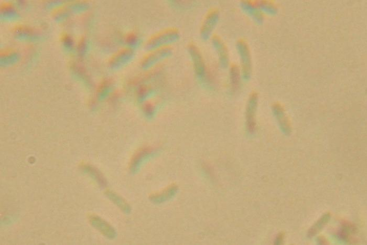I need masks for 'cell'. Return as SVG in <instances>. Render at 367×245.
<instances>
[{
    "label": "cell",
    "instance_id": "obj_1",
    "mask_svg": "<svg viewBox=\"0 0 367 245\" xmlns=\"http://www.w3.org/2000/svg\"><path fill=\"white\" fill-rule=\"evenodd\" d=\"M180 39V33L177 29H168L152 36L146 42L145 48L153 51L168 47L177 42Z\"/></svg>",
    "mask_w": 367,
    "mask_h": 245
},
{
    "label": "cell",
    "instance_id": "obj_2",
    "mask_svg": "<svg viewBox=\"0 0 367 245\" xmlns=\"http://www.w3.org/2000/svg\"><path fill=\"white\" fill-rule=\"evenodd\" d=\"M236 47L240 60L242 78L248 81L252 74V56L249 46L245 41L239 40L236 44Z\"/></svg>",
    "mask_w": 367,
    "mask_h": 245
},
{
    "label": "cell",
    "instance_id": "obj_3",
    "mask_svg": "<svg viewBox=\"0 0 367 245\" xmlns=\"http://www.w3.org/2000/svg\"><path fill=\"white\" fill-rule=\"evenodd\" d=\"M220 20V13L218 10H211L206 15L202 25L200 35L204 41L211 39L212 34L217 26Z\"/></svg>",
    "mask_w": 367,
    "mask_h": 245
},
{
    "label": "cell",
    "instance_id": "obj_4",
    "mask_svg": "<svg viewBox=\"0 0 367 245\" xmlns=\"http://www.w3.org/2000/svg\"><path fill=\"white\" fill-rule=\"evenodd\" d=\"M258 104V95L256 92L250 94L246 109L247 129L250 134H254L256 129V112Z\"/></svg>",
    "mask_w": 367,
    "mask_h": 245
},
{
    "label": "cell",
    "instance_id": "obj_5",
    "mask_svg": "<svg viewBox=\"0 0 367 245\" xmlns=\"http://www.w3.org/2000/svg\"><path fill=\"white\" fill-rule=\"evenodd\" d=\"M187 48L198 77L202 79L204 78L206 74V66L200 49L193 43L189 44Z\"/></svg>",
    "mask_w": 367,
    "mask_h": 245
},
{
    "label": "cell",
    "instance_id": "obj_6",
    "mask_svg": "<svg viewBox=\"0 0 367 245\" xmlns=\"http://www.w3.org/2000/svg\"><path fill=\"white\" fill-rule=\"evenodd\" d=\"M211 44L216 51L221 66L224 69L229 65L230 59L228 50L223 40L218 35H214L211 37Z\"/></svg>",
    "mask_w": 367,
    "mask_h": 245
},
{
    "label": "cell",
    "instance_id": "obj_7",
    "mask_svg": "<svg viewBox=\"0 0 367 245\" xmlns=\"http://www.w3.org/2000/svg\"><path fill=\"white\" fill-rule=\"evenodd\" d=\"M88 218L92 227L97 230L107 238L113 239L117 236V233L112 226L101 217L97 215H91Z\"/></svg>",
    "mask_w": 367,
    "mask_h": 245
},
{
    "label": "cell",
    "instance_id": "obj_8",
    "mask_svg": "<svg viewBox=\"0 0 367 245\" xmlns=\"http://www.w3.org/2000/svg\"><path fill=\"white\" fill-rule=\"evenodd\" d=\"M172 53V49L168 46L152 51L149 54L146 55V57L144 59L142 65L145 66H150L162 61L169 57Z\"/></svg>",
    "mask_w": 367,
    "mask_h": 245
},
{
    "label": "cell",
    "instance_id": "obj_9",
    "mask_svg": "<svg viewBox=\"0 0 367 245\" xmlns=\"http://www.w3.org/2000/svg\"><path fill=\"white\" fill-rule=\"evenodd\" d=\"M273 111L283 133L286 135H290L292 132L291 125L282 106L279 104H275L273 106Z\"/></svg>",
    "mask_w": 367,
    "mask_h": 245
},
{
    "label": "cell",
    "instance_id": "obj_10",
    "mask_svg": "<svg viewBox=\"0 0 367 245\" xmlns=\"http://www.w3.org/2000/svg\"><path fill=\"white\" fill-rule=\"evenodd\" d=\"M240 7L242 11L252 18L255 23L258 24L263 23V15L256 4L249 1H242L240 3Z\"/></svg>",
    "mask_w": 367,
    "mask_h": 245
},
{
    "label": "cell",
    "instance_id": "obj_11",
    "mask_svg": "<svg viewBox=\"0 0 367 245\" xmlns=\"http://www.w3.org/2000/svg\"><path fill=\"white\" fill-rule=\"evenodd\" d=\"M178 191V187L176 184H172L162 191L152 194L149 197L150 200L156 204L164 203L176 195Z\"/></svg>",
    "mask_w": 367,
    "mask_h": 245
},
{
    "label": "cell",
    "instance_id": "obj_12",
    "mask_svg": "<svg viewBox=\"0 0 367 245\" xmlns=\"http://www.w3.org/2000/svg\"><path fill=\"white\" fill-rule=\"evenodd\" d=\"M106 195L114 204L125 213L129 214L131 211L130 205L122 197L111 191H107Z\"/></svg>",
    "mask_w": 367,
    "mask_h": 245
},
{
    "label": "cell",
    "instance_id": "obj_13",
    "mask_svg": "<svg viewBox=\"0 0 367 245\" xmlns=\"http://www.w3.org/2000/svg\"><path fill=\"white\" fill-rule=\"evenodd\" d=\"M229 77L232 90L236 91L240 86L241 78V71L238 65L233 64L230 66Z\"/></svg>",
    "mask_w": 367,
    "mask_h": 245
},
{
    "label": "cell",
    "instance_id": "obj_14",
    "mask_svg": "<svg viewBox=\"0 0 367 245\" xmlns=\"http://www.w3.org/2000/svg\"><path fill=\"white\" fill-rule=\"evenodd\" d=\"M331 217L330 213H327L324 214L309 230L307 233V236L311 238L315 236L319 233L329 222Z\"/></svg>",
    "mask_w": 367,
    "mask_h": 245
},
{
    "label": "cell",
    "instance_id": "obj_15",
    "mask_svg": "<svg viewBox=\"0 0 367 245\" xmlns=\"http://www.w3.org/2000/svg\"><path fill=\"white\" fill-rule=\"evenodd\" d=\"M153 152V149L150 148H145L140 151L132 161L131 169L132 170L136 171L142 162L150 156Z\"/></svg>",
    "mask_w": 367,
    "mask_h": 245
},
{
    "label": "cell",
    "instance_id": "obj_16",
    "mask_svg": "<svg viewBox=\"0 0 367 245\" xmlns=\"http://www.w3.org/2000/svg\"><path fill=\"white\" fill-rule=\"evenodd\" d=\"M256 5L262 14L275 15L277 13V8L272 3L266 1H260L257 2Z\"/></svg>",
    "mask_w": 367,
    "mask_h": 245
},
{
    "label": "cell",
    "instance_id": "obj_17",
    "mask_svg": "<svg viewBox=\"0 0 367 245\" xmlns=\"http://www.w3.org/2000/svg\"><path fill=\"white\" fill-rule=\"evenodd\" d=\"M127 40L130 47H136L139 43V37L134 34H130Z\"/></svg>",
    "mask_w": 367,
    "mask_h": 245
},
{
    "label": "cell",
    "instance_id": "obj_18",
    "mask_svg": "<svg viewBox=\"0 0 367 245\" xmlns=\"http://www.w3.org/2000/svg\"><path fill=\"white\" fill-rule=\"evenodd\" d=\"M284 233H280L278 235V236L276 239L275 243L277 244H280L282 243L283 240H284Z\"/></svg>",
    "mask_w": 367,
    "mask_h": 245
},
{
    "label": "cell",
    "instance_id": "obj_19",
    "mask_svg": "<svg viewBox=\"0 0 367 245\" xmlns=\"http://www.w3.org/2000/svg\"><path fill=\"white\" fill-rule=\"evenodd\" d=\"M318 240L320 244H325L327 243V240L324 237H319Z\"/></svg>",
    "mask_w": 367,
    "mask_h": 245
}]
</instances>
